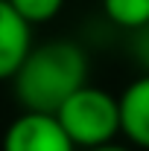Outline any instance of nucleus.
Returning a JSON list of instances; mask_svg holds the SVG:
<instances>
[{"label": "nucleus", "mask_w": 149, "mask_h": 151, "mask_svg": "<svg viewBox=\"0 0 149 151\" xmlns=\"http://www.w3.org/2000/svg\"><path fill=\"white\" fill-rule=\"evenodd\" d=\"M120 99V134H126V139L149 148V73L134 78Z\"/></svg>", "instance_id": "obj_5"}, {"label": "nucleus", "mask_w": 149, "mask_h": 151, "mask_svg": "<svg viewBox=\"0 0 149 151\" xmlns=\"http://www.w3.org/2000/svg\"><path fill=\"white\" fill-rule=\"evenodd\" d=\"M3 151H76L56 113L23 111L3 134Z\"/></svg>", "instance_id": "obj_3"}, {"label": "nucleus", "mask_w": 149, "mask_h": 151, "mask_svg": "<svg viewBox=\"0 0 149 151\" xmlns=\"http://www.w3.org/2000/svg\"><path fill=\"white\" fill-rule=\"evenodd\" d=\"M88 151H131V148L117 145V142H105V145H96V148H88Z\"/></svg>", "instance_id": "obj_9"}, {"label": "nucleus", "mask_w": 149, "mask_h": 151, "mask_svg": "<svg viewBox=\"0 0 149 151\" xmlns=\"http://www.w3.org/2000/svg\"><path fill=\"white\" fill-rule=\"evenodd\" d=\"M134 55L143 64V70L149 73V23L140 26V29H134Z\"/></svg>", "instance_id": "obj_8"}, {"label": "nucleus", "mask_w": 149, "mask_h": 151, "mask_svg": "<svg viewBox=\"0 0 149 151\" xmlns=\"http://www.w3.org/2000/svg\"><path fill=\"white\" fill-rule=\"evenodd\" d=\"M9 3H12V9L20 18L26 23H32V26L53 20L61 12V6H64V0H9Z\"/></svg>", "instance_id": "obj_7"}, {"label": "nucleus", "mask_w": 149, "mask_h": 151, "mask_svg": "<svg viewBox=\"0 0 149 151\" xmlns=\"http://www.w3.org/2000/svg\"><path fill=\"white\" fill-rule=\"evenodd\" d=\"M32 50V23L20 18L9 0H0V81L12 78Z\"/></svg>", "instance_id": "obj_4"}, {"label": "nucleus", "mask_w": 149, "mask_h": 151, "mask_svg": "<svg viewBox=\"0 0 149 151\" xmlns=\"http://www.w3.org/2000/svg\"><path fill=\"white\" fill-rule=\"evenodd\" d=\"M56 119L76 148H96L114 142L120 134V99L102 87L85 84L56 111Z\"/></svg>", "instance_id": "obj_2"}, {"label": "nucleus", "mask_w": 149, "mask_h": 151, "mask_svg": "<svg viewBox=\"0 0 149 151\" xmlns=\"http://www.w3.org/2000/svg\"><path fill=\"white\" fill-rule=\"evenodd\" d=\"M105 18L123 29H140L149 23V0H102Z\"/></svg>", "instance_id": "obj_6"}, {"label": "nucleus", "mask_w": 149, "mask_h": 151, "mask_svg": "<svg viewBox=\"0 0 149 151\" xmlns=\"http://www.w3.org/2000/svg\"><path fill=\"white\" fill-rule=\"evenodd\" d=\"M88 84V55L76 41H47L32 47L18 73L12 90L23 111L56 113L70 96Z\"/></svg>", "instance_id": "obj_1"}]
</instances>
